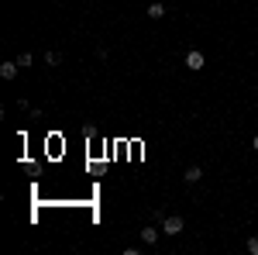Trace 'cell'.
<instances>
[{
	"label": "cell",
	"mask_w": 258,
	"mask_h": 255,
	"mask_svg": "<svg viewBox=\"0 0 258 255\" xmlns=\"http://www.w3.org/2000/svg\"><path fill=\"white\" fill-rule=\"evenodd\" d=\"M251 145H255V152H258V135H255V141H251Z\"/></svg>",
	"instance_id": "obj_10"
},
{
	"label": "cell",
	"mask_w": 258,
	"mask_h": 255,
	"mask_svg": "<svg viewBox=\"0 0 258 255\" xmlns=\"http://www.w3.org/2000/svg\"><path fill=\"white\" fill-rule=\"evenodd\" d=\"M18 66H21V69H24V66H31V52H21V56H18Z\"/></svg>",
	"instance_id": "obj_8"
},
{
	"label": "cell",
	"mask_w": 258,
	"mask_h": 255,
	"mask_svg": "<svg viewBox=\"0 0 258 255\" xmlns=\"http://www.w3.org/2000/svg\"><path fill=\"white\" fill-rule=\"evenodd\" d=\"M248 252L258 255V238H248Z\"/></svg>",
	"instance_id": "obj_9"
},
{
	"label": "cell",
	"mask_w": 258,
	"mask_h": 255,
	"mask_svg": "<svg viewBox=\"0 0 258 255\" xmlns=\"http://www.w3.org/2000/svg\"><path fill=\"white\" fill-rule=\"evenodd\" d=\"M200 179H203V169L200 166H189L186 169V183H200Z\"/></svg>",
	"instance_id": "obj_6"
},
{
	"label": "cell",
	"mask_w": 258,
	"mask_h": 255,
	"mask_svg": "<svg viewBox=\"0 0 258 255\" xmlns=\"http://www.w3.org/2000/svg\"><path fill=\"white\" fill-rule=\"evenodd\" d=\"M59 62H62L59 52H45V66H59Z\"/></svg>",
	"instance_id": "obj_7"
},
{
	"label": "cell",
	"mask_w": 258,
	"mask_h": 255,
	"mask_svg": "<svg viewBox=\"0 0 258 255\" xmlns=\"http://www.w3.org/2000/svg\"><path fill=\"white\" fill-rule=\"evenodd\" d=\"M145 14H148L152 21H159V18H165V7H162L159 0H155V4H148V11H145Z\"/></svg>",
	"instance_id": "obj_4"
},
{
	"label": "cell",
	"mask_w": 258,
	"mask_h": 255,
	"mask_svg": "<svg viewBox=\"0 0 258 255\" xmlns=\"http://www.w3.org/2000/svg\"><path fill=\"white\" fill-rule=\"evenodd\" d=\"M203 52H197V48H193V52H186V69H193V73H200V69H203Z\"/></svg>",
	"instance_id": "obj_2"
},
{
	"label": "cell",
	"mask_w": 258,
	"mask_h": 255,
	"mask_svg": "<svg viewBox=\"0 0 258 255\" xmlns=\"http://www.w3.org/2000/svg\"><path fill=\"white\" fill-rule=\"evenodd\" d=\"M162 235H169V238H176V235H182V217H179V214H172V217H165V221H162Z\"/></svg>",
	"instance_id": "obj_1"
},
{
	"label": "cell",
	"mask_w": 258,
	"mask_h": 255,
	"mask_svg": "<svg viewBox=\"0 0 258 255\" xmlns=\"http://www.w3.org/2000/svg\"><path fill=\"white\" fill-rule=\"evenodd\" d=\"M141 241H145V245H155V241H159V228H152V224L141 228Z\"/></svg>",
	"instance_id": "obj_3"
},
{
	"label": "cell",
	"mask_w": 258,
	"mask_h": 255,
	"mask_svg": "<svg viewBox=\"0 0 258 255\" xmlns=\"http://www.w3.org/2000/svg\"><path fill=\"white\" fill-rule=\"evenodd\" d=\"M0 76L14 79V76H18V62H4V66H0Z\"/></svg>",
	"instance_id": "obj_5"
}]
</instances>
